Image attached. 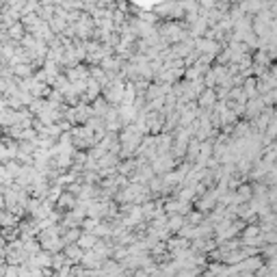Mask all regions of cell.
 <instances>
[{
	"mask_svg": "<svg viewBox=\"0 0 277 277\" xmlns=\"http://www.w3.org/2000/svg\"><path fill=\"white\" fill-rule=\"evenodd\" d=\"M251 195H254V193H251V186H240V189H238V197L240 199H251Z\"/></svg>",
	"mask_w": 277,
	"mask_h": 277,
	"instance_id": "cell-1",
	"label": "cell"
}]
</instances>
